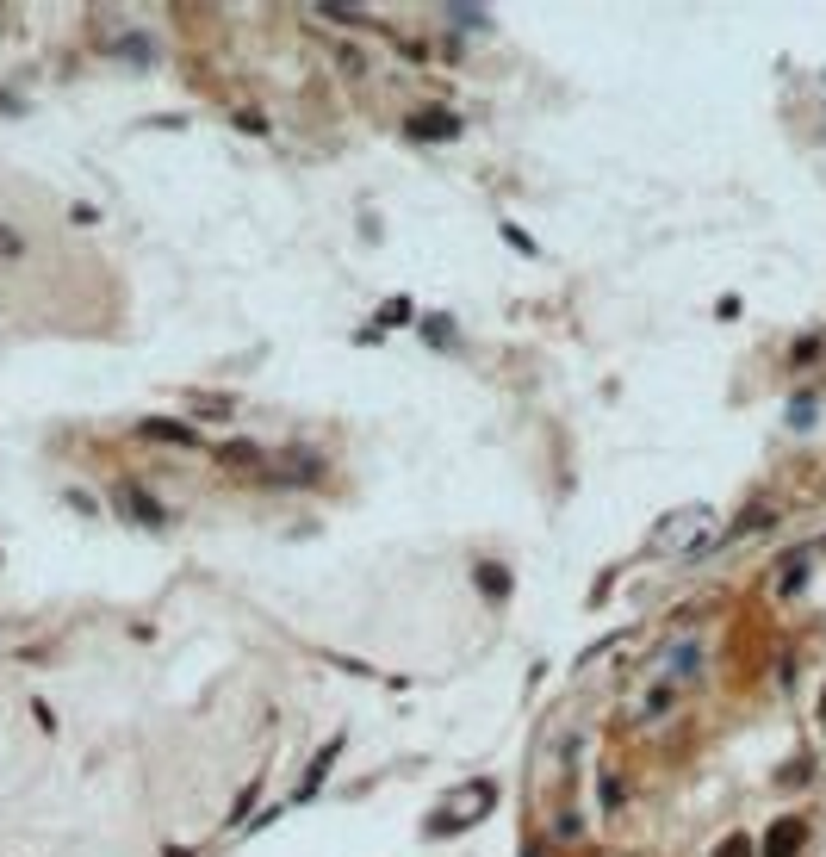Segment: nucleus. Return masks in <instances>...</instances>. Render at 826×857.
Returning a JSON list of instances; mask_svg holds the SVG:
<instances>
[{"instance_id": "f257e3e1", "label": "nucleus", "mask_w": 826, "mask_h": 857, "mask_svg": "<svg viewBox=\"0 0 826 857\" xmlns=\"http://www.w3.org/2000/svg\"><path fill=\"white\" fill-rule=\"evenodd\" d=\"M112 504H118L125 515H138L143 528H162V522H168V510H162V504H156L143 485H118V491H112Z\"/></svg>"}, {"instance_id": "f03ea898", "label": "nucleus", "mask_w": 826, "mask_h": 857, "mask_svg": "<svg viewBox=\"0 0 826 857\" xmlns=\"http://www.w3.org/2000/svg\"><path fill=\"white\" fill-rule=\"evenodd\" d=\"M411 138H435V143H448V138H460V118H454V112H442V106H429V112H411Z\"/></svg>"}, {"instance_id": "7ed1b4c3", "label": "nucleus", "mask_w": 826, "mask_h": 857, "mask_svg": "<svg viewBox=\"0 0 826 857\" xmlns=\"http://www.w3.org/2000/svg\"><path fill=\"white\" fill-rule=\"evenodd\" d=\"M801 845H808V826L801 821H777L770 826V839H764V857H795Z\"/></svg>"}, {"instance_id": "20e7f679", "label": "nucleus", "mask_w": 826, "mask_h": 857, "mask_svg": "<svg viewBox=\"0 0 826 857\" xmlns=\"http://www.w3.org/2000/svg\"><path fill=\"white\" fill-rule=\"evenodd\" d=\"M143 435H149V442H180V447L199 442V429H193V423H168V416H149V423H143Z\"/></svg>"}, {"instance_id": "39448f33", "label": "nucleus", "mask_w": 826, "mask_h": 857, "mask_svg": "<svg viewBox=\"0 0 826 857\" xmlns=\"http://www.w3.org/2000/svg\"><path fill=\"white\" fill-rule=\"evenodd\" d=\"M218 460H224V466H268V454H261L255 442H224Z\"/></svg>"}, {"instance_id": "423d86ee", "label": "nucleus", "mask_w": 826, "mask_h": 857, "mask_svg": "<svg viewBox=\"0 0 826 857\" xmlns=\"http://www.w3.org/2000/svg\"><path fill=\"white\" fill-rule=\"evenodd\" d=\"M479 584H484V597H497V603L510 597V572L504 566H479Z\"/></svg>"}, {"instance_id": "0eeeda50", "label": "nucleus", "mask_w": 826, "mask_h": 857, "mask_svg": "<svg viewBox=\"0 0 826 857\" xmlns=\"http://www.w3.org/2000/svg\"><path fill=\"white\" fill-rule=\"evenodd\" d=\"M323 19H342V26H367V13H354V6H317Z\"/></svg>"}, {"instance_id": "6e6552de", "label": "nucleus", "mask_w": 826, "mask_h": 857, "mask_svg": "<svg viewBox=\"0 0 826 857\" xmlns=\"http://www.w3.org/2000/svg\"><path fill=\"white\" fill-rule=\"evenodd\" d=\"M715 857H752V845H746V839H727V845H721Z\"/></svg>"}, {"instance_id": "1a4fd4ad", "label": "nucleus", "mask_w": 826, "mask_h": 857, "mask_svg": "<svg viewBox=\"0 0 826 857\" xmlns=\"http://www.w3.org/2000/svg\"><path fill=\"white\" fill-rule=\"evenodd\" d=\"M0 255H19V237H13V230H0Z\"/></svg>"}, {"instance_id": "9d476101", "label": "nucleus", "mask_w": 826, "mask_h": 857, "mask_svg": "<svg viewBox=\"0 0 826 857\" xmlns=\"http://www.w3.org/2000/svg\"><path fill=\"white\" fill-rule=\"evenodd\" d=\"M0 112H19V100H13V94H0Z\"/></svg>"}, {"instance_id": "9b49d317", "label": "nucleus", "mask_w": 826, "mask_h": 857, "mask_svg": "<svg viewBox=\"0 0 826 857\" xmlns=\"http://www.w3.org/2000/svg\"><path fill=\"white\" fill-rule=\"evenodd\" d=\"M821 709H826V702H821Z\"/></svg>"}]
</instances>
